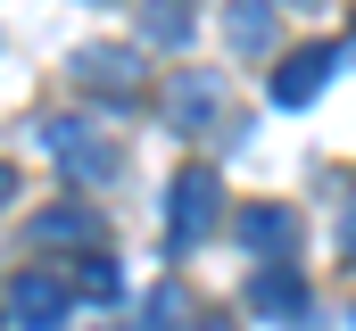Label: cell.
I'll list each match as a JSON object with an SVG mask.
<instances>
[{
  "mask_svg": "<svg viewBox=\"0 0 356 331\" xmlns=\"http://www.w3.org/2000/svg\"><path fill=\"white\" fill-rule=\"evenodd\" d=\"M8 199H17V166H0V207H8Z\"/></svg>",
  "mask_w": 356,
  "mask_h": 331,
  "instance_id": "9a60e30c",
  "label": "cell"
},
{
  "mask_svg": "<svg viewBox=\"0 0 356 331\" xmlns=\"http://www.w3.org/2000/svg\"><path fill=\"white\" fill-rule=\"evenodd\" d=\"M75 83H91V91H133L141 83V58L133 50H75Z\"/></svg>",
  "mask_w": 356,
  "mask_h": 331,
  "instance_id": "9c48e42d",
  "label": "cell"
},
{
  "mask_svg": "<svg viewBox=\"0 0 356 331\" xmlns=\"http://www.w3.org/2000/svg\"><path fill=\"white\" fill-rule=\"evenodd\" d=\"M340 75V50H290V58H282V67H273V108H315V99H323V83Z\"/></svg>",
  "mask_w": 356,
  "mask_h": 331,
  "instance_id": "277c9868",
  "label": "cell"
},
{
  "mask_svg": "<svg viewBox=\"0 0 356 331\" xmlns=\"http://www.w3.org/2000/svg\"><path fill=\"white\" fill-rule=\"evenodd\" d=\"M108 331H141V323H108Z\"/></svg>",
  "mask_w": 356,
  "mask_h": 331,
  "instance_id": "e0dca14e",
  "label": "cell"
},
{
  "mask_svg": "<svg viewBox=\"0 0 356 331\" xmlns=\"http://www.w3.org/2000/svg\"><path fill=\"white\" fill-rule=\"evenodd\" d=\"M141 42L182 50V42H191V0H141Z\"/></svg>",
  "mask_w": 356,
  "mask_h": 331,
  "instance_id": "8fae6325",
  "label": "cell"
},
{
  "mask_svg": "<svg viewBox=\"0 0 356 331\" xmlns=\"http://www.w3.org/2000/svg\"><path fill=\"white\" fill-rule=\"evenodd\" d=\"M290 8H315V0H290Z\"/></svg>",
  "mask_w": 356,
  "mask_h": 331,
  "instance_id": "ac0fdd59",
  "label": "cell"
},
{
  "mask_svg": "<svg viewBox=\"0 0 356 331\" xmlns=\"http://www.w3.org/2000/svg\"><path fill=\"white\" fill-rule=\"evenodd\" d=\"M75 290H83L91 307H108V298H116V265H108L99 248H83V265H75Z\"/></svg>",
  "mask_w": 356,
  "mask_h": 331,
  "instance_id": "7c38bea8",
  "label": "cell"
},
{
  "mask_svg": "<svg viewBox=\"0 0 356 331\" xmlns=\"http://www.w3.org/2000/svg\"><path fill=\"white\" fill-rule=\"evenodd\" d=\"M340 257H356V207L340 216Z\"/></svg>",
  "mask_w": 356,
  "mask_h": 331,
  "instance_id": "5bb4252c",
  "label": "cell"
},
{
  "mask_svg": "<svg viewBox=\"0 0 356 331\" xmlns=\"http://www.w3.org/2000/svg\"><path fill=\"white\" fill-rule=\"evenodd\" d=\"M191 331H232V323H224V315H207V323H191Z\"/></svg>",
  "mask_w": 356,
  "mask_h": 331,
  "instance_id": "2e32d148",
  "label": "cell"
},
{
  "mask_svg": "<svg viewBox=\"0 0 356 331\" xmlns=\"http://www.w3.org/2000/svg\"><path fill=\"white\" fill-rule=\"evenodd\" d=\"M42 141H50V158L67 166L75 182H108V174L124 166V150H116V133H99L91 116H50V124H42Z\"/></svg>",
  "mask_w": 356,
  "mask_h": 331,
  "instance_id": "6da1fadb",
  "label": "cell"
},
{
  "mask_svg": "<svg viewBox=\"0 0 356 331\" xmlns=\"http://www.w3.org/2000/svg\"><path fill=\"white\" fill-rule=\"evenodd\" d=\"M67 298H75V282H58V273H17L0 307H8L17 331H58L67 323Z\"/></svg>",
  "mask_w": 356,
  "mask_h": 331,
  "instance_id": "3957f363",
  "label": "cell"
},
{
  "mask_svg": "<svg viewBox=\"0 0 356 331\" xmlns=\"http://www.w3.org/2000/svg\"><path fill=\"white\" fill-rule=\"evenodd\" d=\"M0 323H8V307H0Z\"/></svg>",
  "mask_w": 356,
  "mask_h": 331,
  "instance_id": "d6986e66",
  "label": "cell"
},
{
  "mask_svg": "<svg viewBox=\"0 0 356 331\" xmlns=\"http://www.w3.org/2000/svg\"><path fill=\"white\" fill-rule=\"evenodd\" d=\"M33 241H42V248H91V241H99V224H91L83 207H67V199H58V207H42V216H33Z\"/></svg>",
  "mask_w": 356,
  "mask_h": 331,
  "instance_id": "30bf717a",
  "label": "cell"
},
{
  "mask_svg": "<svg viewBox=\"0 0 356 331\" xmlns=\"http://www.w3.org/2000/svg\"><path fill=\"white\" fill-rule=\"evenodd\" d=\"M216 108H224L216 75H175V83H166V124H175V133H207Z\"/></svg>",
  "mask_w": 356,
  "mask_h": 331,
  "instance_id": "8992f818",
  "label": "cell"
},
{
  "mask_svg": "<svg viewBox=\"0 0 356 331\" xmlns=\"http://www.w3.org/2000/svg\"><path fill=\"white\" fill-rule=\"evenodd\" d=\"M224 42H232L241 58H266L273 50V0H232V8H224Z\"/></svg>",
  "mask_w": 356,
  "mask_h": 331,
  "instance_id": "ba28073f",
  "label": "cell"
},
{
  "mask_svg": "<svg viewBox=\"0 0 356 331\" xmlns=\"http://www.w3.org/2000/svg\"><path fill=\"white\" fill-rule=\"evenodd\" d=\"M241 248H249V257H290V248H298V224H290V207H273V199H249V207H241Z\"/></svg>",
  "mask_w": 356,
  "mask_h": 331,
  "instance_id": "52a82bcc",
  "label": "cell"
},
{
  "mask_svg": "<svg viewBox=\"0 0 356 331\" xmlns=\"http://www.w3.org/2000/svg\"><path fill=\"white\" fill-rule=\"evenodd\" d=\"M182 323V290L175 282H158V290H149V315H141V331H175Z\"/></svg>",
  "mask_w": 356,
  "mask_h": 331,
  "instance_id": "4fadbf2b",
  "label": "cell"
},
{
  "mask_svg": "<svg viewBox=\"0 0 356 331\" xmlns=\"http://www.w3.org/2000/svg\"><path fill=\"white\" fill-rule=\"evenodd\" d=\"M216 216H224V182H216V166H182L175 191H166V241H175V248L207 241Z\"/></svg>",
  "mask_w": 356,
  "mask_h": 331,
  "instance_id": "7a4b0ae2",
  "label": "cell"
},
{
  "mask_svg": "<svg viewBox=\"0 0 356 331\" xmlns=\"http://www.w3.org/2000/svg\"><path fill=\"white\" fill-rule=\"evenodd\" d=\"M241 298H249V315H257V323H307V282H298L290 265H266Z\"/></svg>",
  "mask_w": 356,
  "mask_h": 331,
  "instance_id": "5b68a950",
  "label": "cell"
}]
</instances>
